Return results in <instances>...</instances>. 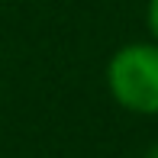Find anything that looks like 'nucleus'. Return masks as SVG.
I'll return each instance as SVG.
<instances>
[{
  "label": "nucleus",
  "instance_id": "nucleus-3",
  "mask_svg": "<svg viewBox=\"0 0 158 158\" xmlns=\"http://www.w3.org/2000/svg\"><path fill=\"white\" fill-rule=\"evenodd\" d=\"M142 158H158V142H155V145H152V148H148V152H145V155H142Z\"/></svg>",
  "mask_w": 158,
  "mask_h": 158
},
{
  "label": "nucleus",
  "instance_id": "nucleus-2",
  "mask_svg": "<svg viewBox=\"0 0 158 158\" xmlns=\"http://www.w3.org/2000/svg\"><path fill=\"white\" fill-rule=\"evenodd\" d=\"M145 29L152 35V42H158V0L145 3Z\"/></svg>",
  "mask_w": 158,
  "mask_h": 158
},
{
  "label": "nucleus",
  "instance_id": "nucleus-1",
  "mask_svg": "<svg viewBox=\"0 0 158 158\" xmlns=\"http://www.w3.org/2000/svg\"><path fill=\"white\" fill-rule=\"evenodd\" d=\"M106 90L135 116H158V42H126L106 61Z\"/></svg>",
  "mask_w": 158,
  "mask_h": 158
}]
</instances>
